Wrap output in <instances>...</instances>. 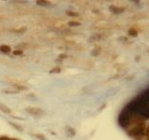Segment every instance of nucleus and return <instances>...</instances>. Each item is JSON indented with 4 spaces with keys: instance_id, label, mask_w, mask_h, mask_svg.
Here are the masks:
<instances>
[{
    "instance_id": "6",
    "label": "nucleus",
    "mask_w": 149,
    "mask_h": 140,
    "mask_svg": "<svg viewBox=\"0 0 149 140\" xmlns=\"http://www.w3.org/2000/svg\"><path fill=\"white\" fill-rule=\"evenodd\" d=\"M0 52L3 53H10L11 52V48L8 45H1L0 46Z\"/></svg>"
},
{
    "instance_id": "12",
    "label": "nucleus",
    "mask_w": 149,
    "mask_h": 140,
    "mask_svg": "<svg viewBox=\"0 0 149 140\" xmlns=\"http://www.w3.org/2000/svg\"><path fill=\"white\" fill-rule=\"evenodd\" d=\"M26 30H27V28L25 27V26H23V27H20L18 29H16L15 32L16 33H19V34H23V33H24Z\"/></svg>"
},
{
    "instance_id": "18",
    "label": "nucleus",
    "mask_w": 149,
    "mask_h": 140,
    "mask_svg": "<svg viewBox=\"0 0 149 140\" xmlns=\"http://www.w3.org/2000/svg\"><path fill=\"white\" fill-rule=\"evenodd\" d=\"M59 58L60 59H64V58H67V55H65V54H61L60 56H59Z\"/></svg>"
},
{
    "instance_id": "17",
    "label": "nucleus",
    "mask_w": 149,
    "mask_h": 140,
    "mask_svg": "<svg viewBox=\"0 0 149 140\" xmlns=\"http://www.w3.org/2000/svg\"><path fill=\"white\" fill-rule=\"evenodd\" d=\"M146 135L147 137H149V126L147 127V129H146Z\"/></svg>"
},
{
    "instance_id": "14",
    "label": "nucleus",
    "mask_w": 149,
    "mask_h": 140,
    "mask_svg": "<svg viewBox=\"0 0 149 140\" xmlns=\"http://www.w3.org/2000/svg\"><path fill=\"white\" fill-rule=\"evenodd\" d=\"M61 71V68L60 67H54L52 70H50V73L51 74H54V73H60Z\"/></svg>"
},
{
    "instance_id": "7",
    "label": "nucleus",
    "mask_w": 149,
    "mask_h": 140,
    "mask_svg": "<svg viewBox=\"0 0 149 140\" xmlns=\"http://www.w3.org/2000/svg\"><path fill=\"white\" fill-rule=\"evenodd\" d=\"M129 35L130 36V37H136L138 36V30L137 29H135V27H131V28H130L129 29Z\"/></svg>"
},
{
    "instance_id": "1",
    "label": "nucleus",
    "mask_w": 149,
    "mask_h": 140,
    "mask_svg": "<svg viewBox=\"0 0 149 140\" xmlns=\"http://www.w3.org/2000/svg\"><path fill=\"white\" fill-rule=\"evenodd\" d=\"M129 134L134 138L144 137L146 135V125L143 122H139L135 125V127L129 131Z\"/></svg>"
},
{
    "instance_id": "3",
    "label": "nucleus",
    "mask_w": 149,
    "mask_h": 140,
    "mask_svg": "<svg viewBox=\"0 0 149 140\" xmlns=\"http://www.w3.org/2000/svg\"><path fill=\"white\" fill-rule=\"evenodd\" d=\"M4 81H6L8 83L11 84V85H18V84H25L24 81H22L21 79H18L13 77H4Z\"/></svg>"
},
{
    "instance_id": "10",
    "label": "nucleus",
    "mask_w": 149,
    "mask_h": 140,
    "mask_svg": "<svg viewBox=\"0 0 149 140\" xmlns=\"http://www.w3.org/2000/svg\"><path fill=\"white\" fill-rule=\"evenodd\" d=\"M68 25L69 26H80L81 23L77 22V21H70V22L68 23Z\"/></svg>"
},
{
    "instance_id": "16",
    "label": "nucleus",
    "mask_w": 149,
    "mask_h": 140,
    "mask_svg": "<svg viewBox=\"0 0 149 140\" xmlns=\"http://www.w3.org/2000/svg\"><path fill=\"white\" fill-rule=\"evenodd\" d=\"M11 138L10 137H0V140H10Z\"/></svg>"
},
{
    "instance_id": "8",
    "label": "nucleus",
    "mask_w": 149,
    "mask_h": 140,
    "mask_svg": "<svg viewBox=\"0 0 149 140\" xmlns=\"http://www.w3.org/2000/svg\"><path fill=\"white\" fill-rule=\"evenodd\" d=\"M36 3H37V5L42 6V7H47L51 5V2L47 1V0H38Z\"/></svg>"
},
{
    "instance_id": "20",
    "label": "nucleus",
    "mask_w": 149,
    "mask_h": 140,
    "mask_svg": "<svg viewBox=\"0 0 149 140\" xmlns=\"http://www.w3.org/2000/svg\"><path fill=\"white\" fill-rule=\"evenodd\" d=\"M10 140H16V139H10Z\"/></svg>"
},
{
    "instance_id": "15",
    "label": "nucleus",
    "mask_w": 149,
    "mask_h": 140,
    "mask_svg": "<svg viewBox=\"0 0 149 140\" xmlns=\"http://www.w3.org/2000/svg\"><path fill=\"white\" fill-rule=\"evenodd\" d=\"M143 17H146V14H143V13H140V14H137L133 17V19L135 20H138V19H143Z\"/></svg>"
},
{
    "instance_id": "5",
    "label": "nucleus",
    "mask_w": 149,
    "mask_h": 140,
    "mask_svg": "<svg viewBox=\"0 0 149 140\" xmlns=\"http://www.w3.org/2000/svg\"><path fill=\"white\" fill-rule=\"evenodd\" d=\"M0 110L5 114H11V109L8 107H7L6 105L1 104V103H0Z\"/></svg>"
},
{
    "instance_id": "2",
    "label": "nucleus",
    "mask_w": 149,
    "mask_h": 140,
    "mask_svg": "<svg viewBox=\"0 0 149 140\" xmlns=\"http://www.w3.org/2000/svg\"><path fill=\"white\" fill-rule=\"evenodd\" d=\"M25 110H26V112L30 114V115L35 116V117H40L42 115H44V111L42 109L39 108L29 107V108H27Z\"/></svg>"
},
{
    "instance_id": "13",
    "label": "nucleus",
    "mask_w": 149,
    "mask_h": 140,
    "mask_svg": "<svg viewBox=\"0 0 149 140\" xmlns=\"http://www.w3.org/2000/svg\"><path fill=\"white\" fill-rule=\"evenodd\" d=\"M12 54L16 55V56H19V55H22L23 54V50L17 49V50H13V52H12Z\"/></svg>"
},
{
    "instance_id": "9",
    "label": "nucleus",
    "mask_w": 149,
    "mask_h": 140,
    "mask_svg": "<svg viewBox=\"0 0 149 140\" xmlns=\"http://www.w3.org/2000/svg\"><path fill=\"white\" fill-rule=\"evenodd\" d=\"M100 52H101V48H100V47H96V48L92 50L91 54L93 55V56H97V55H100Z\"/></svg>"
},
{
    "instance_id": "19",
    "label": "nucleus",
    "mask_w": 149,
    "mask_h": 140,
    "mask_svg": "<svg viewBox=\"0 0 149 140\" xmlns=\"http://www.w3.org/2000/svg\"><path fill=\"white\" fill-rule=\"evenodd\" d=\"M147 138V140H149V137H146Z\"/></svg>"
},
{
    "instance_id": "11",
    "label": "nucleus",
    "mask_w": 149,
    "mask_h": 140,
    "mask_svg": "<svg viewBox=\"0 0 149 140\" xmlns=\"http://www.w3.org/2000/svg\"><path fill=\"white\" fill-rule=\"evenodd\" d=\"M66 13L68 16H70V17H78L79 16V13H77V12H73V11H70V10H68Z\"/></svg>"
},
{
    "instance_id": "4",
    "label": "nucleus",
    "mask_w": 149,
    "mask_h": 140,
    "mask_svg": "<svg viewBox=\"0 0 149 140\" xmlns=\"http://www.w3.org/2000/svg\"><path fill=\"white\" fill-rule=\"evenodd\" d=\"M110 10L114 14H120L125 11V8H120V7H116V6H110Z\"/></svg>"
}]
</instances>
